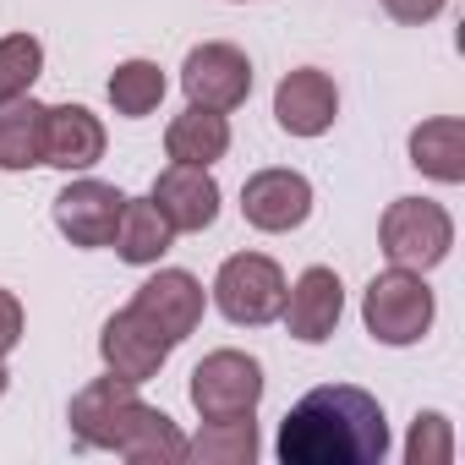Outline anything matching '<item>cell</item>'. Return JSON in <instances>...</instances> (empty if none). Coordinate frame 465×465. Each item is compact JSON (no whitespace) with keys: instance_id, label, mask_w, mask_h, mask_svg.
Returning a JSON list of instances; mask_svg holds the SVG:
<instances>
[{"instance_id":"ffe728a7","label":"cell","mask_w":465,"mask_h":465,"mask_svg":"<svg viewBox=\"0 0 465 465\" xmlns=\"http://www.w3.org/2000/svg\"><path fill=\"white\" fill-rule=\"evenodd\" d=\"M186 460H203V465H252L258 460V421L252 416L208 421L197 438H186Z\"/></svg>"},{"instance_id":"9c48e42d","label":"cell","mask_w":465,"mask_h":465,"mask_svg":"<svg viewBox=\"0 0 465 465\" xmlns=\"http://www.w3.org/2000/svg\"><path fill=\"white\" fill-rule=\"evenodd\" d=\"M170 340L137 312V307H126V312H115L104 329H99V356H104V372H115V378H126V383H148V378H159V367L170 361Z\"/></svg>"},{"instance_id":"5b68a950","label":"cell","mask_w":465,"mask_h":465,"mask_svg":"<svg viewBox=\"0 0 465 465\" xmlns=\"http://www.w3.org/2000/svg\"><path fill=\"white\" fill-rule=\"evenodd\" d=\"M258 400H263V367L247 351H208L192 367V411L203 421L252 416Z\"/></svg>"},{"instance_id":"8fae6325","label":"cell","mask_w":465,"mask_h":465,"mask_svg":"<svg viewBox=\"0 0 465 465\" xmlns=\"http://www.w3.org/2000/svg\"><path fill=\"white\" fill-rule=\"evenodd\" d=\"M153 208L164 213V224L175 236H203L219 219V181L208 175V164H170L153 181Z\"/></svg>"},{"instance_id":"44dd1931","label":"cell","mask_w":465,"mask_h":465,"mask_svg":"<svg viewBox=\"0 0 465 465\" xmlns=\"http://www.w3.org/2000/svg\"><path fill=\"white\" fill-rule=\"evenodd\" d=\"M164 72L153 66V61H121L115 72H110V104H115V115H126V121H143V115H153L159 110V99H164Z\"/></svg>"},{"instance_id":"7402d4cb","label":"cell","mask_w":465,"mask_h":465,"mask_svg":"<svg viewBox=\"0 0 465 465\" xmlns=\"http://www.w3.org/2000/svg\"><path fill=\"white\" fill-rule=\"evenodd\" d=\"M121 454L132 460V465H175V460H186V438H181V427L164 416V411H153L148 405V416L126 432V443H121Z\"/></svg>"},{"instance_id":"3957f363","label":"cell","mask_w":465,"mask_h":465,"mask_svg":"<svg viewBox=\"0 0 465 465\" xmlns=\"http://www.w3.org/2000/svg\"><path fill=\"white\" fill-rule=\"evenodd\" d=\"M432 291L421 274L411 269H389L372 274V285L361 291V323L378 345H416L432 329Z\"/></svg>"},{"instance_id":"8992f818","label":"cell","mask_w":465,"mask_h":465,"mask_svg":"<svg viewBox=\"0 0 465 465\" xmlns=\"http://www.w3.org/2000/svg\"><path fill=\"white\" fill-rule=\"evenodd\" d=\"M143 416H148V405L137 400V383H126V378H115V372L83 383V389L72 394V411H66L72 438H77L83 449H115V454H121L126 432H132Z\"/></svg>"},{"instance_id":"d4e9b609","label":"cell","mask_w":465,"mask_h":465,"mask_svg":"<svg viewBox=\"0 0 465 465\" xmlns=\"http://www.w3.org/2000/svg\"><path fill=\"white\" fill-rule=\"evenodd\" d=\"M23 345V302L12 291H0V356Z\"/></svg>"},{"instance_id":"ac0fdd59","label":"cell","mask_w":465,"mask_h":465,"mask_svg":"<svg viewBox=\"0 0 465 465\" xmlns=\"http://www.w3.org/2000/svg\"><path fill=\"white\" fill-rule=\"evenodd\" d=\"M45 110L39 99H12L0 104V170H34L45 164Z\"/></svg>"},{"instance_id":"ba28073f","label":"cell","mask_w":465,"mask_h":465,"mask_svg":"<svg viewBox=\"0 0 465 465\" xmlns=\"http://www.w3.org/2000/svg\"><path fill=\"white\" fill-rule=\"evenodd\" d=\"M121 208H126L121 186L83 175V181H72L55 197V230L72 247H110L115 242V224H121Z\"/></svg>"},{"instance_id":"7c38bea8","label":"cell","mask_w":465,"mask_h":465,"mask_svg":"<svg viewBox=\"0 0 465 465\" xmlns=\"http://www.w3.org/2000/svg\"><path fill=\"white\" fill-rule=\"evenodd\" d=\"M334 115H340V88H334L329 72L296 66V72L280 77V88H274V121H280V132H291V137H323L334 126Z\"/></svg>"},{"instance_id":"4fadbf2b","label":"cell","mask_w":465,"mask_h":465,"mask_svg":"<svg viewBox=\"0 0 465 465\" xmlns=\"http://www.w3.org/2000/svg\"><path fill=\"white\" fill-rule=\"evenodd\" d=\"M170 345H181L186 334H197L203 323V307H208V291L197 285V274L186 269H159L148 285H137V302H132Z\"/></svg>"},{"instance_id":"2e32d148","label":"cell","mask_w":465,"mask_h":465,"mask_svg":"<svg viewBox=\"0 0 465 465\" xmlns=\"http://www.w3.org/2000/svg\"><path fill=\"white\" fill-rule=\"evenodd\" d=\"M164 153L175 164H219L230 153V121L224 110H203V104H186L170 126H164Z\"/></svg>"},{"instance_id":"9a60e30c","label":"cell","mask_w":465,"mask_h":465,"mask_svg":"<svg viewBox=\"0 0 465 465\" xmlns=\"http://www.w3.org/2000/svg\"><path fill=\"white\" fill-rule=\"evenodd\" d=\"M104 159V121L88 104H50L45 110V164L55 170H94Z\"/></svg>"},{"instance_id":"e0dca14e","label":"cell","mask_w":465,"mask_h":465,"mask_svg":"<svg viewBox=\"0 0 465 465\" xmlns=\"http://www.w3.org/2000/svg\"><path fill=\"white\" fill-rule=\"evenodd\" d=\"M411 164L443 186L465 181V121L460 115H432L411 132Z\"/></svg>"},{"instance_id":"4316f807","label":"cell","mask_w":465,"mask_h":465,"mask_svg":"<svg viewBox=\"0 0 465 465\" xmlns=\"http://www.w3.org/2000/svg\"><path fill=\"white\" fill-rule=\"evenodd\" d=\"M6 383H12V372H6V361H0V394H6Z\"/></svg>"},{"instance_id":"30bf717a","label":"cell","mask_w":465,"mask_h":465,"mask_svg":"<svg viewBox=\"0 0 465 465\" xmlns=\"http://www.w3.org/2000/svg\"><path fill=\"white\" fill-rule=\"evenodd\" d=\"M242 213L263 236H285V230L307 224L312 213V181L302 170H258L242 186Z\"/></svg>"},{"instance_id":"603a6c76","label":"cell","mask_w":465,"mask_h":465,"mask_svg":"<svg viewBox=\"0 0 465 465\" xmlns=\"http://www.w3.org/2000/svg\"><path fill=\"white\" fill-rule=\"evenodd\" d=\"M39 72H45V45L34 34H6L0 39V104L34 94Z\"/></svg>"},{"instance_id":"52a82bcc","label":"cell","mask_w":465,"mask_h":465,"mask_svg":"<svg viewBox=\"0 0 465 465\" xmlns=\"http://www.w3.org/2000/svg\"><path fill=\"white\" fill-rule=\"evenodd\" d=\"M181 88L203 110H236L252 94V61H247V50L219 45V39L213 45H197L186 55V66H181Z\"/></svg>"},{"instance_id":"6da1fadb","label":"cell","mask_w":465,"mask_h":465,"mask_svg":"<svg viewBox=\"0 0 465 465\" xmlns=\"http://www.w3.org/2000/svg\"><path fill=\"white\" fill-rule=\"evenodd\" d=\"M274 454L285 465H383L389 416L378 394L356 383H323L285 411Z\"/></svg>"},{"instance_id":"484cf974","label":"cell","mask_w":465,"mask_h":465,"mask_svg":"<svg viewBox=\"0 0 465 465\" xmlns=\"http://www.w3.org/2000/svg\"><path fill=\"white\" fill-rule=\"evenodd\" d=\"M443 6H449V0H383V12L394 23H432Z\"/></svg>"},{"instance_id":"d6986e66","label":"cell","mask_w":465,"mask_h":465,"mask_svg":"<svg viewBox=\"0 0 465 465\" xmlns=\"http://www.w3.org/2000/svg\"><path fill=\"white\" fill-rule=\"evenodd\" d=\"M170 242H175V230L164 224V213L153 208V197H126V208H121V224H115V252L126 258V263H159L164 252H170Z\"/></svg>"},{"instance_id":"cb8c5ba5","label":"cell","mask_w":465,"mask_h":465,"mask_svg":"<svg viewBox=\"0 0 465 465\" xmlns=\"http://www.w3.org/2000/svg\"><path fill=\"white\" fill-rule=\"evenodd\" d=\"M405 460L411 465H449L454 460V432H449V416L443 411H421L411 438H405Z\"/></svg>"},{"instance_id":"7a4b0ae2","label":"cell","mask_w":465,"mask_h":465,"mask_svg":"<svg viewBox=\"0 0 465 465\" xmlns=\"http://www.w3.org/2000/svg\"><path fill=\"white\" fill-rule=\"evenodd\" d=\"M378 242H383V258L394 269H411V274H427L449 258L454 247V219L443 203L432 197H394L383 208V224H378Z\"/></svg>"},{"instance_id":"5bb4252c","label":"cell","mask_w":465,"mask_h":465,"mask_svg":"<svg viewBox=\"0 0 465 465\" xmlns=\"http://www.w3.org/2000/svg\"><path fill=\"white\" fill-rule=\"evenodd\" d=\"M280 318H285V329H291V340H302V345H323L334 329H340V318H345V285H340V274L334 269H307L296 285H285V307H280Z\"/></svg>"},{"instance_id":"277c9868","label":"cell","mask_w":465,"mask_h":465,"mask_svg":"<svg viewBox=\"0 0 465 465\" xmlns=\"http://www.w3.org/2000/svg\"><path fill=\"white\" fill-rule=\"evenodd\" d=\"M213 307L236 329H263L285 307V269L263 252H236L213 274Z\"/></svg>"}]
</instances>
